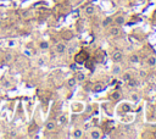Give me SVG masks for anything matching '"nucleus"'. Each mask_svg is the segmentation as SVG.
Wrapping results in <instances>:
<instances>
[{
  "label": "nucleus",
  "instance_id": "obj_10",
  "mask_svg": "<svg viewBox=\"0 0 156 139\" xmlns=\"http://www.w3.org/2000/svg\"><path fill=\"white\" fill-rule=\"evenodd\" d=\"M127 85H128L129 88H136V87L139 85V82H138L136 79H133V78H130V79L127 82Z\"/></svg>",
  "mask_w": 156,
  "mask_h": 139
},
{
  "label": "nucleus",
  "instance_id": "obj_23",
  "mask_svg": "<svg viewBox=\"0 0 156 139\" xmlns=\"http://www.w3.org/2000/svg\"><path fill=\"white\" fill-rule=\"evenodd\" d=\"M140 76H143V77H144V76H145V72H144V71H140Z\"/></svg>",
  "mask_w": 156,
  "mask_h": 139
},
{
  "label": "nucleus",
  "instance_id": "obj_6",
  "mask_svg": "<svg viewBox=\"0 0 156 139\" xmlns=\"http://www.w3.org/2000/svg\"><path fill=\"white\" fill-rule=\"evenodd\" d=\"M119 33H121V29H119L118 26H117V27H112V28L110 29V35H111V37H117Z\"/></svg>",
  "mask_w": 156,
  "mask_h": 139
},
{
  "label": "nucleus",
  "instance_id": "obj_9",
  "mask_svg": "<svg viewBox=\"0 0 156 139\" xmlns=\"http://www.w3.org/2000/svg\"><path fill=\"white\" fill-rule=\"evenodd\" d=\"M146 65H147L149 67L156 66V57H155V56H149V57H147V61H146Z\"/></svg>",
  "mask_w": 156,
  "mask_h": 139
},
{
  "label": "nucleus",
  "instance_id": "obj_5",
  "mask_svg": "<svg viewBox=\"0 0 156 139\" xmlns=\"http://www.w3.org/2000/svg\"><path fill=\"white\" fill-rule=\"evenodd\" d=\"M101 137V134H100V130L99 129H91L90 130V138H93V139H99Z\"/></svg>",
  "mask_w": 156,
  "mask_h": 139
},
{
  "label": "nucleus",
  "instance_id": "obj_20",
  "mask_svg": "<svg viewBox=\"0 0 156 139\" xmlns=\"http://www.w3.org/2000/svg\"><path fill=\"white\" fill-rule=\"evenodd\" d=\"M121 93L119 91H115V93H112V95H111V98L113 99V100H119L121 99Z\"/></svg>",
  "mask_w": 156,
  "mask_h": 139
},
{
  "label": "nucleus",
  "instance_id": "obj_18",
  "mask_svg": "<svg viewBox=\"0 0 156 139\" xmlns=\"http://www.w3.org/2000/svg\"><path fill=\"white\" fill-rule=\"evenodd\" d=\"M130 99H132L133 101L138 102V101L140 100V95H139V94H136V93H132V94H130Z\"/></svg>",
  "mask_w": 156,
  "mask_h": 139
},
{
  "label": "nucleus",
  "instance_id": "obj_19",
  "mask_svg": "<svg viewBox=\"0 0 156 139\" xmlns=\"http://www.w3.org/2000/svg\"><path fill=\"white\" fill-rule=\"evenodd\" d=\"M129 60H130L132 63H138V62H139V56H138V55H130Z\"/></svg>",
  "mask_w": 156,
  "mask_h": 139
},
{
  "label": "nucleus",
  "instance_id": "obj_22",
  "mask_svg": "<svg viewBox=\"0 0 156 139\" xmlns=\"http://www.w3.org/2000/svg\"><path fill=\"white\" fill-rule=\"evenodd\" d=\"M7 45H9L10 48H13V46L16 45V41H15V40H9V41H7Z\"/></svg>",
  "mask_w": 156,
  "mask_h": 139
},
{
  "label": "nucleus",
  "instance_id": "obj_2",
  "mask_svg": "<svg viewBox=\"0 0 156 139\" xmlns=\"http://www.w3.org/2000/svg\"><path fill=\"white\" fill-rule=\"evenodd\" d=\"M55 50L57 54H63L66 51V44L65 43H57L55 45Z\"/></svg>",
  "mask_w": 156,
  "mask_h": 139
},
{
  "label": "nucleus",
  "instance_id": "obj_14",
  "mask_svg": "<svg viewBox=\"0 0 156 139\" xmlns=\"http://www.w3.org/2000/svg\"><path fill=\"white\" fill-rule=\"evenodd\" d=\"M74 78H76V79H77L78 82H83V80L85 79V74H84L83 72H77V73H76V77H74Z\"/></svg>",
  "mask_w": 156,
  "mask_h": 139
},
{
  "label": "nucleus",
  "instance_id": "obj_15",
  "mask_svg": "<svg viewBox=\"0 0 156 139\" xmlns=\"http://www.w3.org/2000/svg\"><path fill=\"white\" fill-rule=\"evenodd\" d=\"M130 78H132V73H130V72H126V73H123V76H122L123 82H128Z\"/></svg>",
  "mask_w": 156,
  "mask_h": 139
},
{
  "label": "nucleus",
  "instance_id": "obj_3",
  "mask_svg": "<svg viewBox=\"0 0 156 139\" xmlns=\"http://www.w3.org/2000/svg\"><path fill=\"white\" fill-rule=\"evenodd\" d=\"M84 12H85L88 16L94 15V13H95V6H94V5H88V6H85Z\"/></svg>",
  "mask_w": 156,
  "mask_h": 139
},
{
  "label": "nucleus",
  "instance_id": "obj_11",
  "mask_svg": "<svg viewBox=\"0 0 156 139\" xmlns=\"http://www.w3.org/2000/svg\"><path fill=\"white\" fill-rule=\"evenodd\" d=\"M112 21H113V18H112L111 16H107V17L102 21V27H107V26H110V24L112 23Z\"/></svg>",
  "mask_w": 156,
  "mask_h": 139
},
{
  "label": "nucleus",
  "instance_id": "obj_21",
  "mask_svg": "<svg viewBox=\"0 0 156 139\" xmlns=\"http://www.w3.org/2000/svg\"><path fill=\"white\" fill-rule=\"evenodd\" d=\"M2 87L6 88V89H9V88L11 87V85H10V82H9L7 79H4V80H2Z\"/></svg>",
  "mask_w": 156,
  "mask_h": 139
},
{
  "label": "nucleus",
  "instance_id": "obj_16",
  "mask_svg": "<svg viewBox=\"0 0 156 139\" xmlns=\"http://www.w3.org/2000/svg\"><path fill=\"white\" fill-rule=\"evenodd\" d=\"M39 48H40L41 50H48V49H49V43H48V41H40Z\"/></svg>",
  "mask_w": 156,
  "mask_h": 139
},
{
  "label": "nucleus",
  "instance_id": "obj_17",
  "mask_svg": "<svg viewBox=\"0 0 156 139\" xmlns=\"http://www.w3.org/2000/svg\"><path fill=\"white\" fill-rule=\"evenodd\" d=\"M76 83H77V79H76V78H69V79H68V82H67V84H68V87H69V88H74Z\"/></svg>",
  "mask_w": 156,
  "mask_h": 139
},
{
  "label": "nucleus",
  "instance_id": "obj_24",
  "mask_svg": "<svg viewBox=\"0 0 156 139\" xmlns=\"http://www.w3.org/2000/svg\"><path fill=\"white\" fill-rule=\"evenodd\" d=\"M0 57H1V52H0Z\"/></svg>",
  "mask_w": 156,
  "mask_h": 139
},
{
  "label": "nucleus",
  "instance_id": "obj_12",
  "mask_svg": "<svg viewBox=\"0 0 156 139\" xmlns=\"http://www.w3.org/2000/svg\"><path fill=\"white\" fill-rule=\"evenodd\" d=\"M12 59H13V55H12L11 52H6V54L4 55V62H6V63L11 62V61H12Z\"/></svg>",
  "mask_w": 156,
  "mask_h": 139
},
{
  "label": "nucleus",
  "instance_id": "obj_7",
  "mask_svg": "<svg viewBox=\"0 0 156 139\" xmlns=\"http://www.w3.org/2000/svg\"><path fill=\"white\" fill-rule=\"evenodd\" d=\"M112 74H115V76H117V74H121V72H122V68H121V65H113V67H112Z\"/></svg>",
  "mask_w": 156,
  "mask_h": 139
},
{
  "label": "nucleus",
  "instance_id": "obj_4",
  "mask_svg": "<svg viewBox=\"0 0 156 139\" xmlns=\"http://www.w3.org/2000/svg\"><path fill=\"white\" fill-rule=\"evenodd\" d=\"M124 22H126V17L122 16V15H119V16H117V17L115 18V23H116V26H122Z\"/></svg>",
  "mask_w": 156,
  "mask_h": 139
},
{
  "label": "nucleus",
  "instance_id": "obj_13",
  "mask_svg": "<svg viewBox=\"0 0 156 139\" xmlns=\"http://www.w3.org/2000/svg\"><path fill=\"white\" fill-rule=\"evenodd\" d=\"M72 137H73V138H76V139H77V138H82V137H83V130H82V129H79V128H78V129H74V132H73Z\"/></svg>",
  "mask_w": 156,
  "mask_h": 139
},
{
  "label": "nucleus",
  "instance_id": "obj_8",
  "mask_svg": "<svg viewBox=\"0 0 156 139\" xmlns=\"http://www.w3.org/2000/svg\"><path fill=\"white\" fill-rule=\"evenodd\" d=\"M45 128H46V130H49V132L55 130V128H56V123H55L54 121H49V122L45 124Z\"/></svg>",
  "mask_w": 156,
  "mask_h": 139
},
{
  "label": "nucleus",
  "instance_id": "obj_1",
  "mask_svg": "<svg viewBox=\"0 0 156 139\" xmlns=\"http://www.w3.org/2000/svg\"><path fill=\"white\" fill-rule=\"evenodd\" d=\"M122 59H123V54H122V51L116 50V51L112 52V60H113L115 62H119V61H122Z\"/></svg>",
  "mask_w": 156,
  "mask_h": 139
}]
</instances>
